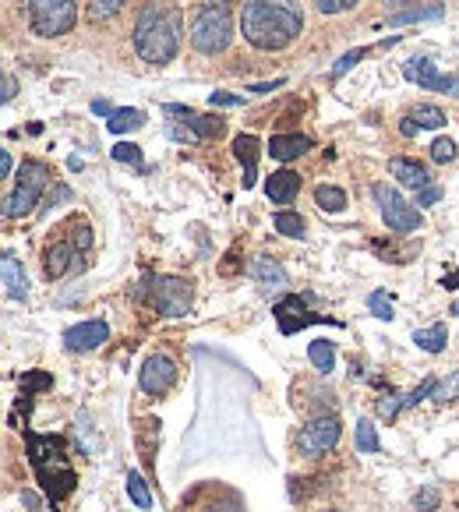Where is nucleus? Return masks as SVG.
Masks as SVG:
<instances>
[{
  "label": "nucleus",
  "instance_id": "nucleus-26",
  "mask_svg": "<svg viewBox=\"0 0 459 512\" xmlns=\"http://www.w3.org/2000/svg\"><path fill=\"white\" fill-rule=\"evenodd\" d=\"M308 361L315 364L318 375H329L336 368V347H332L329 339H311L308 343Z\"/></svg>",
  "mask_w": 459,
  "mask_h": 512
},
{
  "label": "nucleus",
  "instance_id": "nucleus-14",
  "mask_svg": "<svg viewBox=\"0 0 459 512\" xmlns=\"http://www.w3.org/2000/svg\"><path fill=\"white\" fill-rule=\"evenodd\" d=\"M163 113H174L177 121L188 124L191 131H195L202 142H209V138H219L223 135V117H205V113L191 110V106H181V103H166Z\"/></svg>",
  "mask_w": 459,
  "mask_h": 512
},
{
  "label": "nucleus",
  "instance_id": "nucleus-49",
  "mask_svg": "<svg viewBox=\"0 0 459 512\" xmlns=\"http://www.w3.org/2000/svg\"><path fill=\"white\" fill-rule=\"evenodd\" d=\"M11 170H15V159H11V152H0V177H11Z\"/></svg>",
  "mask_w": 459,
  "mask_h": 512
},
{
  "label": "nucleus",
  "instance_id": "nucleus-7",
  "mask_svg": "<svg viewBox=\"0 0 459 512\" xmlns=\"http://www.w3.org/2000/svg\"><path fill=\"white\" fill-rule=\"evenodd\" d=\"M29 29L43 39H57L78 25V0H25Z\"/></svg>",
  "mask_w": 459,
  "mask_h": 512
},
{
  "label": "nucleus",
  "instance_id": "nucleus-52",
  "mask_svg": "<svg viewBox=\"0 0 459 512\" xmlns=\"http://www.w3.org/2000/svg\"><path fill=\"white\" fill-rule=\"evenodd\" d=\"M209 4H216V8H230V4H237V0H209Z\"/></svg>",
  "mask_w": 459,
  "mask_h": 512
},
{
  "label": "nucleus",
  "instance_id": "nucleus-31",
  "mask_svg": "<svg viewBox=\"0 0 459 512\" xmlns=\"http://www.w3.org/2000/svg\"><path fill=\"white\" fill-rule=\"evenodd\" d=\"M124 488H128V498L138 505V509H152V491H149V484H145V477L138 474V470H131L128 481H124Z\"/></svg>",
  "mask_w": 459,
  "mask_h": 512
},
{
  "label": "nucleus",
  "instance_id": "nucleus-4",
  "mask_svg": "<svg viewBox=\"0 0 459 512\" xmlns=\"http://www.w3.org/2000/svg\"><path fill=\"white\" fill-rule=\"evenodd\" d=\"M46 188L50 184V166L36 156H25L18 163V188L8 195V205H4V219H22L29 216L36 205H43L46 198Z\"/></svg>",
  "mask_w": 459,
  "mask_h": 512
},
{
  "label": "nucleus",
  "instance_id": "nucleus-23",
  "mask_svg": "<svg viewBox=\"0 0 459 512\" xmlns=\"http://www.w3.org/2000/svg\"><path fill=\"white\" fill-rule=\"evenodd\" d=\"M142 124H145V113L131 110V106L113 110V117H106V131H110V135H128V131H138Z\"/></svg>",
  "mask_w": 459,
  "mask_h": 512
},
{
  "label": "nucleus",
  "instance_id": "nucleus-1",
  "mask_svg": "<svg viewBox=\"0 0 459 512\" xmlns=\"http://www.w3.org/2000/svg\"><path fill=\"white\" fill-rule=\"evenodd\" d=\"M241 32L255 50H286L304 32V11L294 0H244Z\"/></svg>",
  "mask_w": 459,
  "mask_h": 512
},
{
  "label": "nucleus",
  "instance_id": "nucleus-16",
  "mask_svg": "<svg viewBox=\"0 0 459 512\" xmlns=\"http://www.w3.org/2000/svg\"><path fill=\"white\" fill-rule=\"evenodd\" d=\"M389 174L396 177L399 184H403V188H410L414 191V195H421V191H428L431 184V174H428V166L424 163H417V159H407V156H396L389 163Z\"/></svg>",
  "mask_w": 459,
  "mask_h": 512
},
{
  "label": "nucleus",
  "instance_id": "nucleus-6",
  "mask_svg": "<svg viewBox=\"0 0 459 512\" xmlns=\"http://www.w3.org/2000/svg\"><path fill=\"white\" fill-rule=\"evenodd\" d=\"M135 301H149L163 318H181L191 311V283L177 276L142 279V287L131 290Z\"/></svg>",
  "mask_w": 459,
  "mask_h": 512
},
{
  "label": "nucleus",
  "instance_id": "nucleus-45",
  "mask_svg": "<svg viewBox=\"0 0 459 512\" xmlns=\"http://www.w3.org/2000/svg\"><path fill=\"white\" fill-rule=\"evenodd\" d=\"M414 202H417V209H431L435 202H442V188L438 184H431L428 191H421V195H414Z\"/></svg>",
  "mask_w": 459,
  "mask_h": 512
},
{
  "label": "nucleus",
  "instance_id": "nucleus-11",
  "mask_svg": "<svg viewBox=\"0 0 459 512\" xmlns=\"http://www.w3.org/2000/svg\"><path fill=\"white\" fill-rule=\"evenodd\" d=\"M403 75L414 82V89L459 96V75H442V71L435 68V61H431V57H414V61H407V64H403Z\"/></svg>",
  "mask_w": 459,
  "mask_h": 512
},
{
  "label": "nucleus",
  "instance_id": "nucleus-18",
  "mask_svg": "<svg viewBox=\"0 0 459 512\" xmlns=\"http://www.w3.org/2000/svg\"><path fill=\"white\" fill-rule=\"evenodd\" d=\"M297 191H301V174H297V170H290V166H283V170L269 174V181H265V195H269V202L279 205V209H286V205L294 202Z\"/></svg>",
  "mask_w": 459,
  "mask_h": 512
},
{
  "label": "nucleus",
  "instance_id": "nucleus-22",
  "mask_svg": "<svg viewBox=\"0 0 459 512\" xmlns=\"http://www.w3.org/2000/svg\"><path fill=\"white\" fill-rule=\"evenodd\" d=\"M4 294L8 301H25L29 297V279H25V269L18 265V258L11 251H4Z\"/></svg>",
  "mask_w": 459,
  "mask_h": 512
},
{
  "label": "nucleus",
  "instance_id": "nucleus-35",
  "mask_svg": "<svg viewBox=\"0 0 459 512\" xmlns=\"http://www.w3.org/2000/svg\"><path fill=\"white\" fill-rule=\"evenodd\" d=\"M71 198H75V191H71L68 184H53L50 195L43 198V205H39V209H43V216H46V212H53V209H57V205L71 202Z\"/></svg>",
  "mask_w": 459,
  "mask_h": 512
},
{
  "label": "nucleus",
  "instance_id": "nucleus-41",
  "mask_svg": "<svg viewBox=\"0 0 459 512\" xmlns=\"http://www.w3.org/2000/svg\"><path fill=\"white\" fill-rule=\"evenodd\" d=\"M166 138H174V142H181V145H202V138L195 135V131L188 128V124H166Z\"/></svg>",
  "mask_w": 459,
  "mask_h": 512
},
{
  "label": "nucleus",
  "instance_id": "nucleus-12",
  "mask_svg": "<svg viewBox=\"0 0 459 512\" xmlns=\"http://www.w3.org/2000/svg\"><path fill=\"white\" fill-rule=\"evenodd\" d=\"M138 385H142L145 396H166V392L177 385V364L166 354H152L145 357L142 371H138Z\"/></svg>",
  "mask_w": 459,
  "mask_h": 512
},
{
  "label": "nucleus",
  "instance_id": "nucleus-28",
  "mask_svg": "<svg viewBox=\"0 0 459 512\" xmlns=\"http://www.w3.org/2000/svg\"><path fill=\"white\" fill-rule=\"evenodd\" d=\"M272 226H276L283 237H290V241H301L304 237V216H297L294 209H279L276 216H272Z\"/></svg>",
  "mask_w": 459,
  "mask_h": 512
},
{
  "label": "nucleus",
  "instance_id": "nucleus-36",
  "mask_svg": "<svg viewBox=\"0 0 459 512\" xmlns=\"http://www.w3.org/2000/svg\"><path fill=\"white\" fill-rule=\"evenodd\" d=\"M435 389H438V378H424V382L417 385L414 392H407V396H403V410L417 407V403H421V400H428V396H435Z\"/></svg>",
  "mask_w": 459,
  "mask_h": 512
},
{
  "label": "nucleus",
  "instance_id": "nucleus-40",
  "mask_svg": "<svg viewBox=\"0 0 459 512\" xmlns=\"http://www.w3.org/2000/svg\"><path fill=\"white\" fill-rule=\"evenodd\" d=\"M435 400H438V403H452V400H459V371H452V375L445 378V382H438Z\"/></svg>",
  "mask_w": 459,
  "mask_h": 512
},
{
  "label": "nucleus",
  "instance_id": "nucleus-9",
  "mask_svg": "<svg viewBox=\"0 0 459 512\" xmlns=\"http://www.w3.org/2000/svg\"><path fill=\"white\" fill-rule=\"evenodd\" d=\"M339 438H343V424L336 414H318L311 424H304L301 435H297V452L304 460H318L329 449H336Z\"/></svg>",
  "mask_w": 459,
  "mask_h": 512
},
{
  "label": "nucleus",
  "instance_id": "nucleus-53",
  "mask_svg": "<svg viewBox=\"0 0 459 512\" xmlns=\"http://www.w3.org/2000/svg\"><path fill=\"white\" fill-rule=\"evenodd\" d=\"M452 315H459V301H456V304H452Z\"/></svg>",
  "mask_w": 459,
  "mask_h": 512
},
{
  "label": "nucleus",
  "instance_id": "nucleus-50",
  "mask_svg": "<svg viewBox=\"0 0 459 512\" xmlns=\"http://www.w3.org/2000/svg\"><path fill=\"white\" fill-rule=\"evenodd\" d=\"M92 113H103V117H113V106L106 99H92Z\"/></svg>",
  "mask_w": 459,
  "mask_h": 512
},
{
  "label": "nucleus",
  "instance_id": "nucleus-38",
  "mask_svg": "<svg viewBox=\"0 0 459 512\" xmlns=\"http://www.w3.org/2000/svg\"><path fill=\"white\" fill-rule=\"evenodd\" d=\"M438 502H442V491H438L435 484H424V488L414 495V505H417L421 512H435V509H438Z\"/></svg>",
  "mask_w": 459,
  "mask_h": 512
},
{
  "label": "nucleus",
  "instance_id": "nucleus-34",
  "mask_svg": "<svg viewBox=\"0 0 459 512\" xmlns=\"http://www.w3.org/2000/svg\"><path fill=\"white\" fill-rule=\"evenodd\" d=\"M198 512H244V505L237 502L234 495H219V491H216V495H212Z\"/></svg>",
  "mask_w": 459,
  "mask_h": 512
},
{
  "label": "nucleus",
  "instance_id": "nucleus-19",
  "mask_svg": "<svg viewBox=\"0 0 459 512\" xmlns=\"http://www.w3.org/2000/svg\"><path fill=\"white\" fill-rule=\"evenodd\" d=\"M78 258V248L64 237V241H53L50 248L43 251V276L46 279H64L71 272Z\"/></svg>",
  "mask_w": 459,
  "mask_h": 512
},
{
  "label": "nucleus",
  "instance_id": "nucleus-51",
  "mask_svg": "<svg viewBox=\"0 0 459 512\" xmlns=\"http://www.w3.org/2000/svg\"><path fill=\"white\" fill-rule=\"evenodd\" d=\"M403 4H414V0H385V8H403Z\"/></svg>",
  "mask_w": 459,
  "mask_h": 512
},
{
  "label": "nucleus",
  "instance_id": "nucleus-29",
  "mask_svg": "<svg viewBox=\"0 0 459 512\" xmlns=\"http://www.w3.org/2000/svg\"><path fill=\"white\" fill-rule=\"evenodd\" d=\"M124 4L128 0H89V8H85V15H89V22H110V18H117L124 11Z\"/></svg>",
  "mask_w": 459,
  "mask_h": 512
},
{
  "label": "nucleus",
  "instance_id": "nucleus-43",
  "mask_svg": "<svg viewBox=\"0 0 459 512\" xmlns=\"http://www.w3.org/2000/svg\"><path fill=\"white\" fill-rule=\"evenodd\" d=\"M368 308L375 311V318H382V322H389V318H392V304L385 301V294H371L368 297Z\"/></svg>",
  "mask_w": 459,
  "mask_h": 512
},
{
  "label": "nucleus",
  "instance_id": "nucleus-17",
  "mask_svg": "<svg viewBox=\"0 0 459 512\" xmlns=\"http://www.w3.org/2000/svg\"><path fill=\"white\" fill-rule=\"evenodd\" d=\"M445 121H449V117H445L442 106L421 103L399 121V131H403L407 138H417V131H438V128H445Z\"/></svg>",
  "mask_w": 459,
  "mask_h": 512
},
{
  "label": "nucleus",
  "instance_id": "nucleus-46",
  "mask_svg": "<svg viewBox=\"0 0 459 512\" xmlns=\"http://www.w3.org/2000/svg\"><path fill=\"white\" fill-rule=\"evenodd\" d=\"M209 103L212 106H244V96H230V92H212Z\"/></svg>",
  "mask_w": 459,
  "mask_h": 512
},
{
  "label": "nucleus",
  "instance_id": "nucleus-8",
  "mask_svg": "<svg viewBox=\"0 0 459 512\" xmlns=\"http://www.w3.org/2000/svg\"><path fill=\"white\" fill-rule=\"evenodd\" d=\"M371 195H375V202H378L385 230H392V234H417V230L424 226L421 209H417L414 202H407L392 184H375Z\"/></svg>",
  "mask_w": 459,
  "mask_h": 512
},
{
  "label": "nucleus",
  "instance_id": "nucleus-37",
  "mask_svg": "<svg viewBox=\"0 0 459 512\" xmlns=\"http://www.w3.org/2000/svg\"><path fill=\"white\" fill-rule=\"evenodd\" d=\"M113 159H117V163H131V166H138V170H142V166H145L142 149H138V145H131V142L113 145Z\"/></svg>",
  "mask_w": 459,
  "mask_h": 512
},
{
  "label": "nucleus",
  "instance_id": "nucleus-30",
  "mask_svg": "<svg viewBox=\"0 0 459 512\" xmlns=\"http://www.w3.org/2000/svg\"><path fill=\"white\" fill-rule=\"evenodd\" d=\"M354 445H357V452H364V456H375V452H382V442H378L375 424H371V421H357Z\"/></svg>",
  "mask_w": 459,
  "mask_h": 512
},
{
  "label": "nucleus",
  "instance_id": "nucleus-25",
  "mask_svg": "<svg viewBox=\"0 0 459 512\" xmlns=\"http://www.w3.org/2000/svg\"><path fill=\"white\" fill-rule=\"evenodd\" d=\"M414 343L424 350V354H442L445 343H449V329L442 322L438 325H428V329H417L414 332Z\"/></svg>",
  "mask_w": 459,
  "mask_h": 512
},
{
  "label": "nucleus",
  "instance_id": "nucleus-33",
  "mask_svg": "<svg viewBox=\"0 0 459 512\" xmlns=\"http://www.w3.org/2000/svg\"><path fill=\"white\" fill-rule=\"evenodd\" d=\"M64 230H68V241L75 244L78 251H89L92 248V230H89V223L85 219H71V223H64Z\"/></svg>",
  "mask_w": 459,
  "mask_h": 512
},
{
  "label": "nucleus",
  "instance_id": "nucleus-24",
  "mask_svg": "<svg viewBox=\"0 0 459 512\" xmlns=\"http://www.w3.org/2000/svg\"><path fill=\"white\" fill-rule=\"evenodd\" d=\"M445 15V4H438V0H431V4H424V8H410V11H396V15H389V25H410V22H435V18Z\"/></svg>",
  "mask_w": 459,
  "mask_h": 512
},
{
  "label": "nucleus",
  "instance_id": "nucleus-15",
  "mask_svg": "<svg viewBox=\"0 0 459 512\" xmlns=\"http://www.w3.org/2000/svg\"><path fill=\"white\" fill-rule=\"evenodd\" d=\"M248 276L255 279L265 294H286V287H290V276H286L283 265L272 262V258H265V255H258L255 262L248 265Z\"/></svg>",
  "mask_w": 459,
  "mask_h": 512
},
{
  "label": "nucleus",
  "instance_id": "nucleus-13",
  "mask_svg": "<svg viewBox=\"0 0 459 512\" xmlns=\"http://www.w3.org/2000/svg\"><path fill=\"white\" fill-rule=\"evenodd\" d=\"M110 339V325L103 318H89V322H78L64 332V347L71 354H89V350H99Z\"/></svg>",
  "mask_w": 459,
  "mask_h": 512
},
{
  "label": "nucleus",
  "instance_id": "nucleus-21",
  "mask_svg": "<svg viewBox=\"0 0 459 512\" xmlns=\"http://www.w3.org/2000/svg\"><path fill=\"white\" fill-rule=\"evenodd\" d=\"M265 149H269V156L276 163H294L304 152H311V138L301 135V131H294V135H272V142Z\"/></svg>",
  "mask_w": 459,
  "mask_h": 512
},
{
  "label": "nucleus",
  "instance_id": "nucleus-27",
  "mask_svg": "<svg viewBox=\"0 0 459 512\" xmlns=\"http://www.w3.org/2000/svg\"><path fill=\"white\" fill-rule=\"evenodd\" d=\"M315 205L322 212H329V216H336V212L347 209V191L336 188V184H318V188H315Z\"/></svg>",
  "mask_w": 459,
  "mask_h": 512
},
{
  "label": "nucleus",
  "instance_id": "nucleus-48",
  "mask_svg": "<svg viewBox=\"0 0 459 512\" xmlns=\"http://www.w3.org/2000/svg\"><path fill=\"white\" fill-rule=\"evenodd\" d=\"M272 89H283V78H276V82H262V85H251V92H255V96H265V92H272Z\"/></svg>",
  "mask_w": 459,
  "mask_h": 512
},
{
  "label": "nucleus",
  "instance_id": "nucleus-5",
  "mask_svg": "<svg viewBox=\"0 0 459 512\" xmlns=\"http://www.w3.org/2000/svg\"><path fill=\"white\" fill-rule=\"evenodd\" d=\"M188 39L202 57H216L230 46L234 39V18H230V8H216V4H205V8L195 11L191 18Z\"/></svg>",
  "mask_w": 459,
  "mask_h": 512
},
{
  "label": "nucleus",
  "instance_id": "nucleus-44",
  "mask_svg": "<svg viewBox=\"0 0 459 512\" xmlns=\"http://www.w3.org/2000/svg\"><path fill=\"white\" fill-rule=\"evenodd\" d=\"M403 410V396H389V400H378V417H385V421H392V417Z\"/></svg>",
  "mask_w": 459,
  "mask_h": 512
},
{
  "label": "nucleus",
  "instance_id": "nucleus-42",
  "mask_svg": "<svg viewBox=\"0 0 459 512\" xmlns=\"http://www.w3.org/2000/svg\"><path fill=\"white\" fill-rule=\"evenodd\" d=\"M361 0H315V8L322 11V15H343V11L357 8Z\"/></svg>",
  "mask_w": 459,
  "mask_h": 512
},
{
  "label": "nucleus",
  "instance_id": "nucleus-47",
  "mask_svg": "<svg viewBox=\"0 0 459 512\" xmlns=\"http://www.w3.org/2000/svg\"><path fill=\"white\" fill-rule=\"evenodd\" d=\"M15 75H11V71H4V92H0V99H4V103H11V99H15Z\"/></svg>",
  "mask_w": 459,
  "mask_h": 512
},
{
  "label": "nucleus",
  "instance_id": "nucleus-2",
  "mask_svg": "<svg viewBox=\"0 0 459 512\" xmlns=\"http://www.w3.org/2000/svg\"><path fill=\"white\" fill-rule=\"evenodd\" d=\"M25 438V456L36 474L43 495L50 498L53 509H61L64 498L78 488V474L68 460V435H39L32 428H22Z\"/></svg>",
  "mask_w": 459,
  "mask_h": 512
},
{
  "label": "nucleus",
  "instance_id": "nucleus-32",
  "mask_svg": "<svg viewBox=\"0 0 459 512\" xmlns=\"http://www.w3.org/2000/svg\"><path fill=\"white\" fill-rule=\"evenodd\" d=\"M371 53V46H357V50H350V53H343V57H339L336 64H332V71H329V78L332 82H336V78H343L347 75L350 68H357V64L364 61V57H368Z\"/></svg>",
  "mask_w": 459,
  "mask_h": 512
},
{
  "label": "nucleus",
  "instance_id": "nucleus-3",
  "mask_svg": "<svg viewBox=\"0 0 459 512\" xmlns=\"http://www.w3.org/2000/svg\"><path fill=\"white\" fill-rule=\"evenodd\" d=\"M181 32H184L181 11L152 0V4H145V11L135 22V53L145 64L163 68L181 50Z\"/></svg>",
  "mask_w": 459,
  "mask_h": 512
},
{
  "label": "nucleus",
  "instance_id": "nucleus-20",
  "mask_svg": "<svg viewBox=\"0 0 459 512\" xmlns=\"http://www.w3.org/2000/svg\"><path fill=\"white\" fill-rule=\"evenodd\" d=\"M258 152H262V142H258L255 135H237L234 138V156H237V163L244 166V191H251L255 188V181H258Z\"/></svg>",
  "mask_w": 459,
  "mask_h": 512
},
{
  "label": "nucleus",
  "instance_id": "nucleus-10",
  "mask_svg": "<svg viewBox=\"0 0 459 512\" xmlns=\"http://www.w3.org/2000/svg\"><path fill=\"white\" fill-rule=\"evenodd\" d=\"M272 318H276V325H279V332H283V336H294V332L308 329V325H339L336 318L311 311L297 294H286L283 301H276V308H272Z\"/></svg>",
  "mask_w": 459,
  "mask_h": 512
},
{
  "label": "nucleus",
  "instance_id": "nucleus-39",
  "mask_svg": "<svg viewBox=\"0 0 459 512\" xmlns=\"http://www.w3.org/2000/svg\"><path fill=\"white\" fill-rule=\"evenodd\" d=\"M428 152L435 163H452V159H456V142H452V138H435Z\"/></svg>",
  "mask_w": 459,
  "mask_h": 512
}]
</instances>
